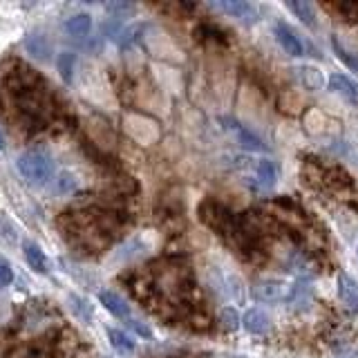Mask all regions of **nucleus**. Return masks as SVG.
Wrapping results in <instances>:
<instances>
[{"label": "nucleus", "mask_w": 358, "mask_h": 358, "mask_svg": "<svg viewBox=\"0 0 358 358\" xmlns=\"http://www.w3.org/2000/svg\"><path fill=\"white\" fill-rule=\"evenodd\" d=\"M18 173L29 184H48L54 175V159L45 150H27L16 162Z\"/></svg>", "instance_id": "f257e3e1"}, {"label": "nucleus", "mask_w": 358, "mask_h": 358, "mask_svg": "<svg viewBox=\"0 0 358 358\" xmlns=\"http://www.w3.org/2000/svg\"><path fill=\"white\" fill-rule=\"evenodd\" d=\"M273 34H275V41L280 43V48H282L289 56H305L307 54V43L302 41L300 34L287 25V22L278 20L273 25Z\"/></svg>", "instance_id": "f03ea898"}, {"label": "nucleus", "mask_w": 358, "mask_h": 358, "mask_svg": "<svg viewBox=\"0 0 358 358\" xmlns=\"http://www.w3.org/2000/svg\"><path fill=\"white\" fill-rule=\"evenodd\" d=\"M210 7L231 16V18H238V20L246 22V25H251V22L260 18L257 9L251 3H246V0H220V3H213Z\"/></svg>", "instance_id": "7ed1b4c3"}, {"label": "nucleus", "mask_w": 358, "mask_h": 358, "mask_svg": "<svg viewBox=\"0 0 358 358\" xmlns=\"http://www.w3.org/2000/svg\"><path fill=\"white\" fill-rule=\"evenodd\" d=\"M220 121L224 123V130H229L242 148H246V150H266V145L262 143V139L257 137L255 132H251L246 126H242L240 121H235L231 117H222Z\"/></svg>", "instance_id": "20e7f679"}, {"label": "nucleus", "mask_w": 358, "mask_h": 358, "mask_svg": "<svg viewBox=\"0 0 358 358\" xmlns=\"http://www.w3.org/2000/svg\"><path fill=\"white\" fill-rule=\"evenodd\" d=\"M287 296H289V291L285 282H280V280H273V278L260 280V282L253 287V298L257 302H262V305H275V302L285 300Z\"/></svg>", "instance_id": "39448f33"}, {"label": "nucleus", "mask_w": 358, "mask_h": 358, "mask_svg": "<svg viewBox=\"0 0 358 358\" xmlns=\"http://www.w3.org/2000/svg\"><path fill=\"white\" fill-rule=\"evenodd\" d=\"M278 164L273 159H260L253 166V177H249V184L257 190L273 188L278 182Z\"/></svg>", "instance_id": "423d86ee"}, {"label": "nucleus", "mask_w": 358, "mask_h": 358, "mask_svg": "<svg viewBox=\"0 0 358 358\" xmlns=\"http://www.w3.org/2000/svg\"><path fill=\"white\" fill-rule=\"evenodd\" d=\"M99 302L106 307V311H110L112 316L119 318V320H130L132 318V311H130V305H128V300L126 298H121L117 291H112V289H103L99 294Z\"/></svg>", "instance_id": "0eeeda50"}, {"label": "nucleus", "mask_w": 358, "mask_h": 358, "mask_svg": "<svg viewBox=\"0 0 358 358\" xmlns=\"http://www.w3.org/2000/svg\"><path fill=\"white\" fill-rule=\"evenodd\" d=\"M327 85H329V90H331L334 94H338L341 99H345L347 103L358 106V83L354 81L352 76H347V74H331Z\"/></svg>", "instance_id": "6e6552de"}, {"label": "nucleus", "mask_w": 358, "mask_h": 358, "mask_svg": "<svg viewBox=\"0 0 358 358\" xmlns=\"http://www.w3.org/2000/svg\"><path fill=\"white\" fill-rule=\"evenodd\" d=\"M242 324H244V329L249 331V334H253V336H266L268 331H271V327H273L271 316H268V313L262 311V309L244 311Z\"/></svg>", "instance_id": "1a4fd4ad"}, {"label": "nucleus", "mask_w": 358, "mask_h": 358, "mask_svg": "<svg viewBox=\"0 0 358 358\" xmlns=\"http://www.w3.org/2000/svg\"><path fill=\"white\" fill-rule=\"evenodd\" d=\"M289 305L294 311H309L311 305H313V291H311V285L305 282V280H300L294 287L289 289Z\"/></svg>", "instance_id": "9d476101"}, {"label": "nucleus", "mask_w": 358, "mask_h": 358, "mask_svg": "<svg viewBox=\"0 0 358 358\" xmlns=\"http://www.w3.org/2000/svg\"><path fill=\"white\" fill-rule=\"evenodd\" d=\"M338 298L350 311H358V280L341 273L338 275Z\"/></svg>", "instance_id": "9b49d317"}, {"label": "nucleus", "mask_w": 358, "mask_h": 358, "mask_svg": "<svg viewBox=\"0 0 358 358\" xmlns=\"http://www.w3.org/2000/svg\"><path fill=\"white\" fill-rule=\"evenodd\" d=\"M294 72H296L298 83L305 90H322L324 87V76H322V72L318 70V67L300 65V67H296Z\"/></svg>", "instance_id": "f8f14e48"}, {"label": "nucleus", "mask_w": 358, "mask_h": 358, "mask_svg": "<svg viewBox=\"0 0 358 358\" xmlns=\"http://www.w3.org/2000/svg\"><path fill=\"white\" fill-rule=\"evenodd\" d=\"M22 251H25V257H27V262H29V266L34 268V271H38V273H48L50 271V260H48V255L43 253V249L38 244L22 242Z\"/></svg>", "instance_id": "ddd939ff"}, {"label": "nucleus", "mask_w": 358, "mask_h": 358, "mask_svg": "<svg viewBox=\"0 0 358 358\" xmlns=\"http://www.w3.org/2000/svg\"><path fill=\"white\" fill-rule=\"evenodd\" d=\"M25 50L34 56V59L50 61L52 45H50L48 36H43V34H29V36L25 38Z\"/></svg>", "instance_id": "4468645a"}, {"label": "nucleus", "mask_w": 358, "mask_h": 358, "mask_svg": "<svg viewBox=\"0 0 358 358\" xmlns=\"http://www.w3.org/2000/svg\"><path fill=\"white\" fill-rule=\"evenodd\" d=\"M92 29V16L90 14H74L65 20V31L74 38H85Z\"/></svg>", "instance_id": "2eb2a0df"}, {"label": "nucleus", "mask_w": 358, "mask_h": 358, "mask_svg": "<svg viewBox=\"0 0 358 358\" xmlns=\"http://www.w3.org/2000/svg\"><path fill=\"white\" fill-rule=\"evenodd\" d=\"M305 126H307V130L313 132V134H329V132H334L329 117L324 115V112H320V110H309V112H307ZM334 126H336V123H334Z\"/></svg>", "instance_id": "dca6fc26"}, {"label": "nucleus", "mask_w": 358, "mask_h": 358, "mask_svg": "<svg viewBox=\"0 0 358 358\" xmlns=\"http://www.w3.org/2000/svg\"><path fill=\"white\" fill-rule=\"evenodd\" d=\"M287 9L291 11L294 16H298L307 27H316L318 25V18H316V7L311 3H305V0H298V3H287Z\"/></svg>", "instance_id": "f3484780"}, {"label": "nucleus", "mask_w": 358, "mask_h": 358, "mask_svg": "<svg viewBox=\"0 0 358 358\" xmlns=\"http://www.w3.org/2000/svg\"><path fill=\"white\" fill-rule=\"evenodd\" d=\"M331 48H334L336 54H338V59H341L347 67H350L352 72L358 74V54H356L352 48H347L341 36H334V38H331Z\"/></svg>", "instance_id": "a211bd4d"}, {"label": "nucleus", "mask_w": 358, "mask_h": 358, "mask_svg": "<svg viewBox=\"0 0 358 358\" xmlns=\"http://www.w3.org/2000/svg\"><path fill=\"white\" fill-rule=\"evenodd\" d=\"M108 338H110V343H112V347H115L117 352H121V354H132L134 352V341L130 338V336L126 334V331H121V329H108Z\"/></svg>", "instance_id": "6ab92c4d"}, {"label": "nucleus", "mask_w": 358, "mask_h": 358, "mask_svg": "<svg viewBox=\"0 0 358 358\" xmlns=\"http://www.w3.org/2000/svg\"><path fill=\"white\" fill-rule=\"evenodd\" d=\"M56 65H59V72L63 76V81L70 83L72 81V74L76 72V54H72V52H61Z\"/></svg>", "instance_id": "aec40b11"}, {"label": "nucleus", "mask_w": 358, "mask_h": 358, "mask_svg": "<svg viewBox=\"0 0 358 358\" xmlns=\"http://www.w3.org/2000/svg\"><path fill=\"white\" fill-rule=\"evenodd\" d=\"M70 309L74 311V316L83 322H90L92 320V305L81 298V296H70Z\"/></svg>", "instance_id": "412c9836"}, {"label": "nucleus", "mask_w": 358, "mask_h": 358, "mask_svg": "<svg viewBox=\"0 0 358 358\" xmlns=\"http://www.w3.org/2000/svg\"><path fill=\"white\" fill-rule=\"evenodd\" d=\"M76 188V179H74V175H70V173H61L59 175V182H56V193H70V190H74Z\"/></svg>", "instance_id": "4be33fe9"}, {"label": "nucleus", "mask_w": 358, "mask_h": 358, "mask_svg": "<svg viewBox=\"0 0 358 358\" xmlns=\"http://www.w3.org/2000/svg\"><path fill=\"white\" fill-rule=\"evenodd\" d=\"M222 322H224V329H229V331H233V329H238V324L242 322V318L235 313V309H231V307H227L222 311Z\"/></svg>", "instance_id": "5701e85b"}, {"label": "nucleus", "mask_w": 358, "mask_h": 358, "mask_svg": "<svg viewBox=\"0 0 358 358\" xmlns=\"http://www.w3.org/2000/svg\"><path fill=\"white\" fill-rule=\"evenodd\" d=\"M11 282H14V268L5 257H0V287H9Z\"/></svg>", "instance_id": "b1692460"}, {"label": "nucleus", "mask_w": 358, "mask_h": 358, "mask_svg": "<svg viewBox=\"0 0 358 358\" xmlns=\"http://www.w3.org/2000/svg\"><path fill=\"white\" fill-rule=\"evenodd\" d=\"M126 324H128L130 329L137 331V334L141 336V338H150V336H152V331H150L148 324L141 322V320H137V318H130V320H126Z\"/></svg>", "instance_id": "393cba45"}, {"label": "nucleus", "mask_w": 358, "mask_h": 358, "mask_svg": "<svg viewBox=\"0 0 358 358\" xmlns=\"http://www.w3.org/2000/svg\"><path fill=\"white\" fill-rule=\"evenodd\" d=\"M336 9H338L347 20H358V3H341V5H336Z\"/></svg>", "instance_id": "a878e982"}, {"label": "nucleus", "mask_w": 358, "mask_h": 358, "mask_svg": "<svg viewBox=\"0 0 358 358\" xmlns=\"http://www.w3.org/2000/svg\"><path fill=\"white\" fill-rule=\"evenodd\" d=\"M0 150H5V137H3V132H0Z\"/></svg>", "instance_id": "bb28decb"}]
</instances>
